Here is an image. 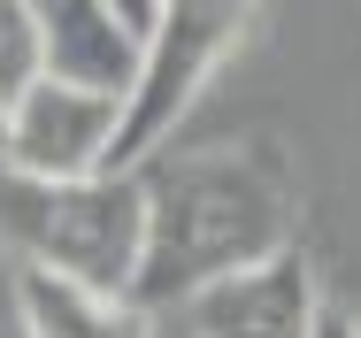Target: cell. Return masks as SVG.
<instances>
[{
  "instance_id": "cell-8",
  "label": "cell",
  "mask_w": 361,
  "mask_h": 338,
  "mask_svg": "<svg viewBox=\"0 0 361 338\" xmlns=\"http://www.w3.org/2000/svg\"><path fill=\"white\" fill-rule=\"evenodd\" d=\"M31 77H47V39H39V16H31V0H0V108H8Z\"/></svg>"
},
{
  "instance_id": "cell-10",
  "label": "cell",
  "mask_w": 361,
  "mask_h": 338,
  "mask_svg": "<svg viewBox=\"0 0 361 338\" xmlns=\"http://www.w3.org/2000/svg\"><path fill=\"white\" fill-rule=\"evenodd\" d=\"M108 8H116V16H123V23L146 39V23H154V8H161V0H108Z\"/></svg>"
},
{
  "instance_id": "cell-4",
  "label": "cell",
  "mask_w": 361,
  "mask_h": 338,
  "mask_svg": "<svg viewBox=\"0 0 361 338\" xmlns=\"http://www.w3.org/2000/svg\"><path fill=\"white\" fill-rule=\"evenodd\" d=\"M123 123V92L116 85H85V77H31L16 100H8V169H31V177H92L108 169V146Z\"/></svg>"
},
{
  "instance_id": "cell-1",
  "label": "cell",
  "mask_w": 361,
  "mask_h": 338,
  "mask_svg": "<svg viewBox=\"0 0 361 338\" xmlns=\"http://www.w3.org/2000/svg\"><path fill=\"white\" fill-rule=\"evenodd\" d=\"M146 254L131 277L139 308H185L216 277H238L300 239V177L277 138L161 146L139 162Z\"/></svg>"
},
{
  "instance_id": "cell-2",
  "label": "cell",
  "mask_w": 361,
  "mask_h": 338,
  "mask_svg": "<svg viewBox=\"0 0 361 338\" xmlns=\"http://www.w3.org/2000/svg\"><path fill=\"white\" fill-rule=\"evenodd\" d=\"M0 246L23 270H54L100 292H131L146 254V193L139 169L92 177H31L0 162Z\"/></svg>"
},
{
  "instance_id": "cell-7",
  "label": "cell",
  "mask_w": 361,
  "mask_h": 338,
  "mask_svg": "<svg viewBox=\"0 0 361 338\" xmlns=\"http://www.w3.org/2000/svg\"><path fill=\"white\" fill-rule=\"evenodd\" d=\"M31 16H39V39H47V69L131 92V77H139V31L108 0H31Z\"/></svg>"
},
{
  "instance_id": "cell-5",
  "label": "cell",
  "mask_w": 361,
  "mask_h": 338,
  "mask_svg": "<svg viewBox=\"0 0 361 338\" xmlns=\"http://www.w3.org/2000/svg\"><path fill=\"white\" fill-rule=\"evenodd\" d=\"M315 315H323V292H315V262L300 254V239L185 300L192 338H307Z\"/></svg>"
},
{
  "instance_id": "cell-6",
  "label": "cell",
  "mask_w": 361,
  "mask_h": 338,
  "mask_svg": "<svg viewBox=\"0 0 361 338\" xmlns=\"http://www.w3.org/2000/svg\"><path fill=\"white\" fill-rule=\"evenodd\" d=\"M16 323L23 338H154V308L54 270H16Z\"/></svg>"
},
{
  "instance_id": "cell-9",
  "label": "cell",
  "mask_w": 361,
  "mask_h": 338,
  "mask_svg": "<svg viewBox=\"0 0 361 338\" xmlns=\"http://www.w3.org/2000/svg\"><path fill=\"white\" fill-rule=\"evenodd\" d=\"M307 338H361V315H338V308H323Z\"/></svg>"
},
{
  "instance_id": "cell-3",
  "label": "cell",
  "mask_w": 361,
  "mask_h": 338,
  "mask_svg": "<svg viewBox=\"0 0 361 338\" xmlns=\"http://www.w3.org/2000/svg\"><path fill=\"white\" fill-rule=\"evenodd\" d=\"M262 0H161L139 39V77L123 92V123L108 146V169H139L146 154H161L177 123L192 116V100L208 92V77L231 62V47L246 39Z\"/></svg>"
},
{
  "instance_id": "cell-11",
  "label": "cell",
  "mask_w": 361,
  "mask_h": 338,
  "mask_svg": "<svg viewBox=\"0 0 361 338\" xmlns=\"http://www.w3.org/2000/svg\"><path fill=\"white\" fill-rule=\"evenodd\" d=\"M0 154H8V108H0Z\"/></svg>"
}]
</instances>
